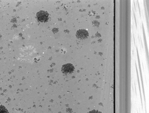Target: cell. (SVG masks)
Segmentation results:
<instances>
[{
    "label": "cell",
    "instance_id": "277c9868",
    "mask_svg": "<svg viewBox=\"0 0 149 113\" xmlns=\"http://www.w3.org/2000/svg\"><path fill=\"white\" fill-rule=\"evenodd\" d=\"M0 113H9L4 106L0 105Z\"/></svg>",
    "mask_w": 149,
    "mask_h": 113
},
{
    "label": "cell",
    "instance_id": "7a4b0ae2",
    "mask_svg": "<svg viewBox=\"0 0 149 113\" xmlns=\"http://www.w3.org/2000/svg\"><path fill=\"white\" fill-rule=\"evenodd\" d=\"M77 37L80 40H85L87 39L88 36V33L86 30L83 29H79L78 30L76 33Z\"/></svg>",
    "mask_w": 149,
    "mask_h": 113
},
{
    "label": "cell",
    "instance_id": "3957f363",
    "mask_svg": "<svg viewBox=\"0 0 149 113\" xmlns=\"http://www.w3.org/2000/svg\"><path fill=\"white\" fill-rule=\"evenodd\" d=\"M73 65L71 63H67L63 65L62 67V71L65 73H71L74 70Z\"/></svg>",
    "mask_w": 149,
    "mask_h": 113
},
{
    "label": "cell",
    "instance_id": "5b68a950",
    "mask_svg": "<svg viewBox=\"0 0 149 113\" xmlns=\"http://www.w3.org/2000/svg\"><path fill=\"white\" fill-rule=\"evenodd\" d=\"M88 113H101L100 112L96 110H93L90 112Z\"/></svg>",
    "mask_w": 149,
    "mask_h": 113
},
{
    "label": "cell",
    "instance_id": "6da1fadb",
    "mask_svg": "<svg viewBox=\"0 0 149 113\" xmlns=\"http://www.w3.org/2000/svg\"><path fill=\"white\" fill-rule=\"evenodd\" d=\"M38 20L41 22H45L47 21L49 19V14L45 11L40 10L37 12L36 15Z\"/></svg>",
    "mask_w": 149,
    "mask_h": 113
}]
</instances>
